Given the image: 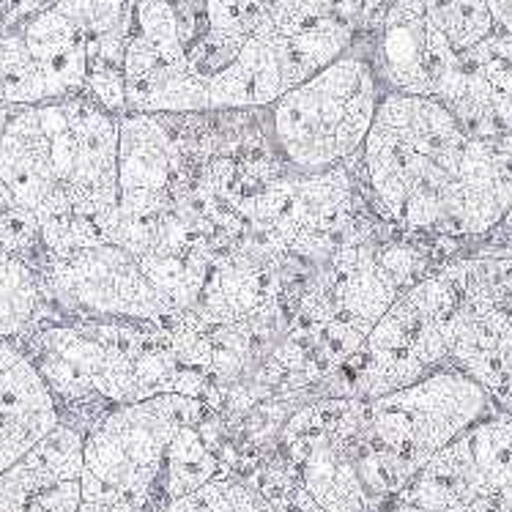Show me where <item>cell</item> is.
<instances>
[{
	"mask_svg": "<svg viewBox=\"0 0 512 512\" xmlns=\"http://www.w3.org/2000/svg\"><path fill=\"white\" fill-rule=\"evenodd\" d=\"M44 296L69 321H132L159 329L176 318L137 255L121 244H96L66 255H42Z\"/></svg>",
	"mask_w": 512,
	"mask_h": 512,
	"instance_id": "cell-7",
	"label": "cell"
},
{
	"mask_svg": "<svg viewBox=\"0 0 512 512\" xmlns=\"http://www.w3.org/2000/svg\"><path fill=\"white\" fill-rule=\"evenodd\" d=\"M488 414H496L488 392L452 365L367 400L354 463L370 502H392L441 447Z\"/></svg>",
	"mask_w": 512,
	"mask_h": 512,
	"instance_id": "cell-3",
	"label": "cell"
},
{
	"mask_svg": "<svg viewBox=\"0 0 512 512\" xmlns=\"http://www.w3.org/2000/svg\"><path fill=\"white\" fill-rule=\"evenodd\" d=\"M450 365L474 378L496 411L512 417V315L504 307L458 302Z\"/></svg>",
	"mask_w": 512,
	"mask_h": 512,
	"instance_id": "cell-12",
	"label": "cell"
},
{
	"mask_svg": "<svg viewBox=\"0 0 512 512\" xmlns=\"http://www.w3.org/2000/svg\"><path fill=\"white\" fill-rule=\"evenodd\" d=\"M389 512H436V510H425V507H414V504H403V502H389Z\"/></svg>",
	"mask_w": 512,
	"mask_h": 512,
	"instance_id": "cell-22",
	"label": "cell"
},
{
	"mask_svg": "<svg viewBox=\"0 0 512 512\" xmlns=\"http://www.w3.org/2000/svg\"><path fill=\"white\" fill-rule=\"evenodd\" d=\"M220 474H228V469L222 466L217 452L211 450L206 436L200 433V425H187L173 436L165 452V469L159 477V502L168 507V502L195 491Z\"/></svg>",
	"mask_w": 512,
	"mask_h": 512,
	"instance_id": "cell-14",
	"label": "cell"
},
{
	"mask_svg": "<svg viewBox=\"0 0 512 512\" xmlns=\"http://www.w3.org/2000/svg\"><path fill=\"white\" fill-rule=\"evenodd\" d=\"M58 102L53 85L28 50L22 33L0 25V105L31 107Z\"/></svg>",
	"mask_w": 512,
	"mask_h": 512,
	"instance_id": "cell-15",
	"label": "cell"
},
{
	"mask_svg": "<svg viewBox=\"0 0 512 512\" xmlns=\"http://www.w3.org/2000/svg\"><path fill=\"white\" fill-rule=\"evenodd\" d=\"M0 20H3V14H0Z\"/></svg>",
	"mask_w": 512,
	"mask_h": 512,
	"instance_id": "cell-25",
	"label": "cell"
},
{
	"mask_svg": "<svg viewBox=\"0 0 512 512\" xmlns=\"http://www.w3.org/2000/svg\"><path fill=\"white\" fill-rule=\"evenodd\" d=\"M458 291L439 266L406 288L337 367L324 395L373 400L450 365Z\"/></svg>",
	"mask_w": 512,
	"mask_h": 512,
	"instance_id": "cell-5",
	"label": "cell"
},
{
	"mask_svg": "<svg viewBox=\"0 0 512 512\" xmlns=\"http://www.w3.org/2000/svg\"><path fill=\"white\" fill-rule=\"evenodd\" d=\"M61 422L53 392L20 345L0 340V471Z\"/></svg>",
	"mask_w": 512,
	"mask_h": 512,
	"instance_id": "cell-11",
	"label": "cell"
},
{
	"mask_svg": "<svg viewBox=\"0 0 512 512\" xmlns=\"http://www.w3.org/2000/svg\"><path fill=\"white\" fill-rule=\"evenodd\" d=\"M370 209L406 239H485L512 206V135L471 137L433 96L384 91L356 154Z\"/></svg>",
	"mask_w": 512,
	"mask_h": 512,
	"instance_id": "cell-1",
	"label": "cell"
},
{
	"mask_svg": "<svg viewBox=\"0 0 512 512\" xmlns=\"http://www.w3.org/2000/svg\"><path fill=\"white\" fill-rule=\"evenodd\" d=\"M209 406L189 395L154 398L107 408L83 441V502L96 504H154L159 502V477L165 452L178 430L200 425Z\"/></svg>",
	"mask_w": 512,
	"mask_h": 512,
	"instance_id": "cell-6",
	"label": "cell"
},
{
	"mask_svg": "<svg viewBox=\"0 0 512 512\" xmlns=\"http://www.w3.org/2000/svg\"><path fill=\"white\" fill-rule=\"evenodd\" d=\"M77 512H162L154 504H96L83 502Z\"/></svg>",
	"mask_w": 512,
	"mask_h": 512,
	"instance_id": "cell-20",
	"label": "cell"
},
{
	"mask_svg": "<svg viewBox=\"0 0 512 512\" xmlns=\"http://www.w3.org/2000/svg\"><path fill=\"white\" fill-rule=\"evenodd\" d=\"M370 61L384 91L444 99L458 77L460 55L430 20L428 0H389L384 17L367 33Z\"/></svg>",
	"mask_w": 512,
	"mask_h": 512,
	"instance_id": "cell-9",
	"label": "cell"
},
{
	"mask_svg": "<svg viewBox=\"0 0 512 512\" xmlns=\"http://www.w3.org/2000/svg\"><path fill=\"white\" fill-rule=\"evenodd\" d=\"M384 85L359 42L263 107L269 146L293 173L343 168L362 151Z\"/></svg>",
	"mask_w": 512,
	"mask_h": 512,
	"instance_id": "cell-4",
	"label": "cell"
},
{
	"mask_svg": "<svg viewBox=\"0 0 512 512\" xmlns=\"http://www.w3.org/2000/svg\"><path fill=\"white\" fill-rule=\"evenodd\" d=\"M118 115L91 96L9 107L0 178L39 222L44 255L118 239Z\"/></svg>",
	"mask_w": 512,
	"mask_h": 512,
	"instance_id": "cell-2",
	"label": "cell"
},
{
	"mask_svg": "<svg viewBox=\"0 0 512 512\" xmlns=\"http://www.w3.org/2000/svg\"><path fill=\"white\" fill-rule=\"evenodd\" d=\"M83 441V430L58 422L17 463L0 471V512L80 510Z\"/></svg>",
	"mask_w": 512,
	"mask_h": 512,
	"instance_id": "cell-10",
	"label": "cell"
},
{
	"mask_svg": "<svg viewBox=\"0 0 512 512\" xmlns=\"http://www.w3.org/2000/svg\"><path fill=\"white\" fill-rule=\"evenodd\" d=\"M6 118H9V107L0 105V140H3V129H6Z\"/></svg>",
	"mask_w": 512,
	"mask_h": 512,
	"instance_id": "cell-23",
	"label": "cell"
},
{
	"mask_svg": "<svg viewBox=\"0 0 512 512\" xmlns=\"http://www.w3.org/2000/svg\"><path fill=\"white\" fill-rule=\"evenodd\" d=\"M324 3L359 28V22H362V0H324Z\"/></svg>",
	"mask_w": 512,
	"mask_h": 512,
	"instance_id": "cell-21",
	"label": "cell"
},
{
	"mask_svg": "<svg viewBox=\"0 0 512 512\" xmlns=\"http://www.w3.org/2000/svg\"><path fill=\"white\" fill-rule=\"evenodd\" d=\"M428 11L430 20L436 22L458 55L477 47L496 31L485 0H428Z\"/></svg>",
	"mask_w": 512,
	"mask_h": 512,
	"instance_id": "cell-17",
	"label": "cell"
},
{
	"mask_svg": "<svg viewBox=\"0 0 512 512\" xmlns=\"http://www.w3.org/2000/svg\"><path fill=\"white\" fill-rule=\"evenodd\" d=\"M162 512H277L252 485L233 474H220L195 491L178 496Z\"/></svg>",
	"mask_w": 512,
	"mask_h": 512,
	"instance_id": "cell-16",
	"label": "cell"
},
{
	"mask_svg": "<svg viewBox=\"0 0 512 512\" xmlns=\"http://www.w3.org/2000/svg\"><path fill=\"white\" fill-rule=\"evenodd\" d=\"M485 3L491 9L496 31H504L512 36V0H485Z\"/></svg>",
	"mask_w": 512,
	"mask_h": 512,
	"instance_id": "cell-19",
	"label": "cell"
},
{
	"mask_svg": "<svg viewBox=\"0 0 512 512\" xmlns=\"http://www.w3.org/2000/svg\"><path fill=\"white\" fill-rule=\"evenodd\" d=\"M0 255H22L39 263L44 255L39 222L0 178Z\"/></svg>",
	"mask_w": 512,
	"mask_h": 512,
	"instance_id": "cell-18",
	"label": "cell"
},
{
	"mask_svg": "<svg viewBox=\"0 0 512 512\" xmlns=\"http://www.w3.org/2000/svg\"><path fill=\"white\" fill-rule=\"evenodd\" d=\"M499 230H504V233H512V206H510V214H507L502 225H499ZM493 233H496V230H493Z\"/></svg>",
	"mask_w": 512,
	"mask_h": 512,
	"instance_id": "cell-24",
	"label": "cell"
},
{
	"mask_svg": "<svg viewBox=\"0 0 512 512\" xmlns=\"http://www.w3.org/2000/svg\"><path fill=\"white\" fill-rule=\"evenodd\" d=\"M47 310L42 274L22 255H0V340L20 345Z\"/></svg>",
	"mask_w": 512,
	"mask_h": 512,
	"instance_id": "cell-13",
	"label": "cell"
},
{
	"mask_svg": "<svg viewBox=\"0 0 512 512\" xmlns=\"http://www.w3.org/2000/svg\"><path fill=\"white\" fill-rule=\"evenodd\" d=\"M367 400L315 398L293 408L274 447L291 463L302 488L326 512H365L373 507L354 463Z\"/></svg>",
	"mask_w": 512,
	"mask_h": 512,
	"instance_id": "cell-8",
	"label": "cell"
}]
</instances>
